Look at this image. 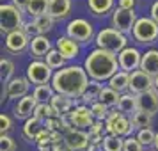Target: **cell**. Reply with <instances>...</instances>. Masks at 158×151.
Listing matches in <instances>:
<instances>
[{
	"label": "cell",
	"mask_w": 158,
	"mask_h": 151,
	"mask_svg": "<svg viewBox=\"0 0 158 151\" xmlns=\"http://www.w3.org/2000/svg\"><path fill=\"white\" fill-rule=\"evenodd\" d=\"M89 73L82 66H66L57 69L53 73L52 86L55 89V93L66 94L69 98H82V94L85 93L89 86Z\"/></svg>",
	"instance_id": "1"
},
{
	"label": "cell",
	"mask_w": 158,
	"mask_h": 151,
	"mask_svg": "<svg viewBox=\"0 0 158 151\" xmlns=\"http://www.w3.org/2000/svg\"><path fill=\"white\" fill-rule=\"evenodd\" d=\"M84 68L91 78L100 80V82H108V78L115 71L121 69L117 53H112V52L103 50V48H96L91 52L84 62Z\"/></svg>",
	"instance_id": "2"
},
{
	"label": "cell",
	"mask_w": 158,
	"mask_h": 151,
	"mask_svg": "<svg viewBox=\"0 0 158 151\" xmlns=\"http://www.w3.org/2000/svg\"><path fill=\"white\" fill-rule=\"evenodd\" d=\"M96 46L98 48H103V50H108L112 53H119L123 48H126V36L124 32L117 29H103L96 34Z\"/></svg>",
	"instance_id": "3"
},
{
	"label": "cell",
	"mask_w": 158,
	"mask_h": 151,
	"mask_svg": "<svg viewBox=\"0 0 158 151\" xmlns=\"http://www.w3.org/2000/svg\"><path fill=\"white\" fill-rule=\"evenodd\" d=\"M23 11L18 9L15 4H2L0 6V30L9 34L13 30L23 29Z\"/></svg>",
	"instance_id": "4"
},
{
	"label": "cell",
	"mask_w": 158,
	"mask_h": 151,
	"mask_svg": "<svg viewBox=\"0 0 158 151\" xmlns=\"http://www.w3.org/2000/svg\"><path fill=\"white\" fill-rule=\"evenodd\" d=\"M131 36L139 44H151L158 39V23L153 18H137Z\"/></svg>",
	"instance_id": "5"
},
{
	"label": "cell",
	"mask_w": 158,
	"mask_h": 151,
	"mask_svg": "<svg viewBox=\"0 0 158 151\" xmlns=\"http://www.w3.org/2000/svg\"><path fill=\"white\" fill-rule=\"evenodd\" d=\"M105 124H107V133H114V135H119V137H128L131 133V130H133L131 119H128L126 114L121 112L119 108L115 112H108Z\"/></svg>",
	"instance_id": "6"
},
{
	"label": "cell",
	"mask_w": 158,
	"mask_h": 151,
	"mask_svg": "<svg viewBox=\"0 0 158 151\" xmlns=\"http://www.w3.org/2000/svg\"><path fill=\"white\" fill-rule=\"evenodd\" d=\"M66 34L69 37H73L75 41H78V43H89L94 36V29L87 20L77 18V20H71V22L68 23Z\"/></svg>",
	"instance_id": "7"
},
{
	"label": "cell",
	"mask_w": 158,
	"mask_h": 151,
	"mask_svg": "<svg viewBox=\"0 0 158 151\" xmlns=\"http://www.w3.org/2000/svg\"><path fill=\"white\" fill-rule=\"evenodd\" d=\"M27 78L30 80V84H36V86L52 84L53 73H52V68L48 66V62L34 61V62H30L27 66Z\"/></svg>",
	"instance_id": "8"
},
{
	"label": "cell",
	"mask_w": 158,
	"mask_h": 151,
	"mask_svg": "<svg viewBox=\"0 0 158 151\" xmlns=\"http://www.w3.org/2000/svg\"><path fill=\"white\" fill-rule=\"evenodd\" d=\"M64 144L71 151H85L91 144V133L73 126L68 132H64Z\"/></svg>",
	"instance_id": "9"
},
{
	"label": "cell",
	"mask_w": 158,
	"mask_h": 151,
	"mask_svg": "<svg viewBox=\"0 0 158 151\" xmlns=\"http://www.w3.org/2000/svg\"><path fill=\"white\" fill-rule=\"evenodd\" d=\"M30 48V36L23 29L13 30L6 34V50L11 53H23V52Z\"/></svg>",
	"instance_id": "10"
},
{
	"label": "cell",
	"mask_w": 158,
	"mask_h": 151,
	"mask_svg": "<svg viewBox=\"0 0 158 151\" xmlns=\"http://www.w3.org/2000/svg\"><path fill=\"white\" fill-rule=\"evenodd\" d=\"M137 22V15L133 9H123L117 7L112 15V27L117 30H121L124 34H128L133 30V25Z\"/></svg>",
	"instance_id": "11"
},
{
	"label": "cell",
	"mask_w": 158,
	"mask_h": 151,
	"mask_svg": "<svg viewBox=\"0 0 158 151\" xmlns=\"http://www.w3.org/2000/svg\"><path fill=\"white\" fill-rule=\"evenodd\" d=\"M68 119L71 123V126L75 128H91L93 126V123L96 121L93 115V110L91 107H87V105H78V107L71 108V112L68 114Z\"/></svg>",
	"instance_id": "12"
},
{
	"label": "cell",
	"mask_w": 158,
	"mask_h": 151,
	"mask_svg": "<svg viewBox=\"0 0 158 151\" xmlns=\"http://www.w3.org/2000/svg\"><path fill=\"white\" fill-rule=\"evenodd\" d=\"M153 87H155V77L148 75L140 68L130 73V91L133 94L146 93V91H149Z\"/></svg>",
	"instance_id": "13"
},
{
	"label": "cell",
	"mask_w": 158,
	"mask_h": 151,
	"mask_svg": "<svg viewBox=\"0 0 158 151\" xmlns=\"http://www.w3.org/2000/svg\"><path fill=\"white\" fill-rule=\"evenodd\" d=\"M117 59H119V66H121V69L124 71H135L140 68V61H142V53L133 48V46H126V48H123L119 53H117Z\"/></svg>",
	"instance_id": "14"
},
{
	"label": "cell",
	"mask_w": 158,
	"mask_h": 151,
	"mask_svg": "<svg viewBox=\"0 0 158 151\" xmlns=\"http://www.w3.org/2000/svg\"><path fill=\"white\" fill-rule=\"evenodd\" d=\"M30 80L27 77H13L6 84V98L7 100H15V98H23L29 93Z\"/></svg>",
	"instance_id": "15"
},
{
	"label": "cell",
	"mask_w": 158,
	"mask_h": 151,
	"mask_svg": "<svg viewBox=\"0 0 158 151\" xmlns=\"http://www.w3.org/2000/svg\"><path fill=\"white\" fill-rule=\"evenodd\" d=\"M137 105H139V110L155 115L158 112V91L153 87L146 93L137 94Z\"/></svg>",
	"instance_id": "16"
},
{
	"label": "cell",
	"mask_w": 158,
	"mask_h": 151,
	"mask_svg": "<svg viewBox=\"0 0 158 151\" xmlns=\"http://www.w3.org/2000/svg\"><path fill=\"white\" fill-rule=\"evenodd\" d=\"M37 107V100L34 94H25L23 98H20L18 100V103H16L15 107V115L18 117V119H29L30 115H34V110H36Z\"/></svg>",
	"instance_id": "17"
},
{
	"label": "cell",
	"mask_w": 158,
	"mask_h": 151,
	"mask_svg": "<svg viewBox=\"0 0 158 151\" xmlns=\"http://www.w3.org/2000/svg\"><path fill=\"white\" fill-rule=\"evenodd\" d=\"M44 128L46 126H44L43 119H39L37 115H30L29 119H25V124H23V137L29 142H36L37 137L43 133Z\"/></svg>",
	"instance_id": "18"
},
{
	"label": "cell",
	"mask_w": 158,
	"mask_h": 151,
	"mask_svg": "<svg viewBox=\"0 0 158 151\" xmlns=\"http://www.w3.org/2000/svg\"><path fill=\"white\" fill-rule=\"evenodd\" d=\"M52 50V41L44 34H37V36H32L30 39V53L36 59L46 57V53Z\"/></svg>",
	"instance_id": "19"
},
{
	"label": "cell",
	"mask_w": 158,
	"mask_h": 151,
	"mask_svg": "<svg viewBox=\"0 0 158 151\" xmlns=\"http://www.w3.org/2000/svg\"><path fill=\"white\" fill-rule=\"evenodd\" d=\"M57 50L69 61V59H75L80 53V46H78V41H75L73 37L66 34V36L57 39Z\"/></svg>",
	"instance_id": "20"
},
{
	"label": "cell",
	"mask_w": 158,
	"mask_h": 151,
	"mask_svg": "<svg viewBox=\"0 0 158 151\" xmlns=\"http://www.w3.org/2000/svg\"><path fill=\"white\" fill-rule=\"evenodd\" d=\"M69 11H71V0H50L48 15L53 20H64V18H68Z\"/></svg>",
	"instance_id": "21"
},
{
	"label": "cell",
	"mask_w": 158,
	"mask_h": 151,
	"mask_svg": "<svg viewBox=\"0 0 158 151\" xmlns=\"http://www.w3.org/2000/svg\"><path fill=\"white\" fill-rule=\"evenodd\" d=\"M50 105L55 108V112H57L59 115H68L69 112H71V108H73V98L66 96V94L55 93L53 96H52Z\"/></svg>",
	"instance_id": "22"
},
{
	"label": "cell",
	"mask_w": 158,
	"mask_h": 151,
	"mask_svg": "<svg viewBox=\"0 0 158 151\" xmlns=\"http://www.w3.org/2000/svg\"><path fill=\"white\" fill-rule=\"evenodd\" d=\"M140 69L146 71L151 77L158 75V50H148L142 53V61H140Z\"/></svg>",
	"instance_id": "23"
},
{
	"label": "cell",
	"mask_w": 158,
	"mask_h": 151,
	"mask_svg": "<svg viewBox=\"0 0 158 151\" xmlns=\"http://www.w3.org/2000/svg\"><path fill=\"white\" fill-rule=\"evenodd\" d=\"M108 86L112 87V89H115L117 93H126V91H130V73L124 71V69L115 71L108 78Z\"/></svg>",
	"instance_id": "24"
},
{
	"label": "cell",
	"mask_w": 158,
	"mask_h": 151,
	"mask_svg": "<svg viewBox=\"0 0 158 151\" xmlns=\"http://www.w3.org/2000/svg\"><path fill=\"white\" fill-rule=\"evenodd\" d=\"M117 108H119L121 112H124V114H135L137 110H139V105H137V94H133L131 91L121 93Z\"/></svg>",
	"instance_id": "25"
},
{
	"label": "cell",
	"mask_w": 158,
	"mask_h": 151,
	"mask_svg": "<svg viewBox=\"0 0 158 151\" xmlns=\"http://www.w3.org/2000/svg\"><path fill=\"white\" fill-rule=\"evenodd\" d=\"M101 89H103V86H101V82L100 80H91L89 82V86H87L85 89V93L82 94V98L80 100L84 101V103H94V101H98V98H100V93H101Z\"/></svg>",
	"instance_id": "26"
},
{
	"label": "cell",
	"mask_w": 158,
	"mask_h": 151,
	"mask_svg": "<svg viewBox=\"0 0 158 151\" xmlns=\"http://www.w3.org/2000/svg\"><path fill=\"white\" fill-rule=\"evenodd\" d=\"M91 13L96 16H105L108 15L114 7V0H87Z\"/></svg>",
	"instance_id": "27"
},
{
	"label": "cell",
	"mask_w": 158,
	"mask_h": 151,
	"mask_svg": "<svg viewBox=\"0 0 158 151\" xmlns=\"http://www.w3.org/2000/svg\"><path fill=\"white\" fill-rule=\"evenodd\" d=\"M53 18H52L48 13H44V15H39V16H34V30H36V34H46V32H50L53 29Z\"/></svg>",
	"instance_id": "28"
},
{
	"label": "cell",
	"mask_w": 158,
	"mask_h": 151,
	"mask_svg": "<svg viewBox=\"0 0 158 151\" xmlns=\"http://www.w3.org/2000/svg\"><path fill=\"white\" fill-rule=\"evenodd\" d=\"M119 98H121V93H117L115 89H112V87L108 86V87H103V89H101L98 101H101L103 105H107L108 108H112V107H117Z\"/></svg>",
	"instance_id": "29"
},
{
	"label": "cell",
	"mask_w": 158,
	"mask_h": 151,
	"mask_svg": "<svg viewBox=\"0 0 158 151\" xmlns=\"http://www.w3.org/2000/svg\"><path fill=\"white\" fill-rule=\"evenodd\" d=\"M101 151H124V139L114 133H107L101 144Z\"/></svg>",
	"instance_id": "30"
},
{
	"label": "cell",
	"mask_w": 158,
	"mask_h": 151,
	"mask_svg": "<svg viewBox=\"0 0 158 151\" xmlns=\"http://www.w3.org/2000/svg\"><path fill=\"white\" fill-rule=\"evenodd\" d=\"M53 94H55V89L52 84H41V86H36V89H34V96H36L37 103H50Z\"/></svg>",
	"instance_id": "31"
},
{
	"label": "cell",
	"mask_w": 158,
	"mask_h": 151,
	"mask_svg": "<svg viewBox=\"0 0 158 151\" xmlns=\"http://www.w3.org/2000/svg\"><path fill=\"white\" fill-rule=\"evenodd\" d=\"M48 6H50V0H29L25 11L30 16H39V15L48 13Z\"/></svg>",
	"instance_id": "32"
},
{
	"label": "cell",
	"mask_w": 158,
	"mask_h": 151,
	"mask_svg": "<svg viewBox=\"0 0 158 151\" xmlns=\"http://www.w3.org/2000/svg\"><path fill=\"white\" fill-rule=\"evenodd\" d=\"M151 119H153V115L144 110H137L135 114H131V123H133V128L137 130L151 128Z\"/></svg>",
	"instance_id": "33"
},
{
	"label": "cell",
	"mask_w": 158,
	"mask_h": 151,
	"mask_svg": "<svg viewBox=\"0 0 158 151\" xmlns=\"http://www.w3.org/2000/svg\"><path fill=\"white\" fill-rule=\"evenodd\" d=\"M44 59H46V62H48V66H50L52 69H60V68H64L66 61H68L60 52L53 50V48L46 53V57H44Z\"/></svg>",
	"instance_id": "34"
},
{
	"label": "cell",
	"mask_w": 158,
	"mask_h": 151,
	"mask_svg": "<svg viewBox=\"0 0 158 151\" xmlns=\"http://www.w3.org/2000/svg\"><path fill=\"white\" fill-rule=\"evenodd\" d=\"M34 115H37L39 119H48V117H53V115H59L55 112V108L52 107L50 103H37L36 110H34Z\"/></svg>",
	"instance_id": "35"
},
{
	"label": "cell",
	"mask_w": 158,
	"mask_h": 151,
	"mask_svg": "<svg viewBox=\"0 0 158 151\" xmlns=\"http://www.w3.org/2000/svg\"><path fill=\"white\" fill-rule=\"evenodd\" d=\"M0 69H2V73H0L2 82H6V84H7L9 80L13 78V75H15V64H13L9 59L2 57V61H0Z\"/></svg>",
	"instance_id": "36"
},
{
	"label": "cell",
	"mask_w": 158,
	"mask_h": 151,
	"mask_svg": "<svg viewBox=\"0 0 158 151\" xmlns=\"http://www.w3.org/2000/svg\"><path fill=\"white\" fill-rule=\"evenodd\" d=\"M155 137H156V133H155L151 128H142V130H139V132H137V139L142 142L144 148H146V146H153Z\"/></svg>",
	"instance_id": "37"
},
{
	"label": "cell",
	"mask_w": 158,
	"mask_h": 151,
	"mask_svg": "<svg viewBox=\"0 0 158 151\" xmlns=\"http://www.w3.org/2000/svg\"><path fill=\"white\" fill-rule=\"evenodd\" d=\"M91 110H93L94 119H100V121H105V119H107L108 107L107 105H103L101 101H94V103H91Z\"/></svg>",
	"instance_id": "38"
},
{
	"label": "cell",
	"mask_w": 158,
	"mask_h": 151,
	"mask_svg": "<svg viewBox=\"0 0 158 151\" xmlns=\"http://www.w3.org/2000/svg\"><path fill=\"white\" fill-rule=\"evenodd\" d=\"M0 151H16V142L13 137H9L7 133L0 135Z\"/></svg>",
	"instance_id": "39"
},
{
	"label": "cell",
	"mask_w": 158,
	"mask_h": 151,
	"mask_svg": "<svg viewBox=\"0 0 158 151\" xmlns=\"http://www.w3.org/2000/svg\"><path fill=\"white\" fill-rule=\"evenodd\" d=\"M124 151H144V146L137 137H128L124 139Z\"/></svg>",
	"instance_id": "40"
},
{
	"label": "cell",
	"mask_w": 158,
	"mask_h": 151,
	"mask_svg": "<svg viewBox=\"0 0 158 151\" xmlns=\"http://www.w3.org/2000/svg\"><path fill=\"white\" fill-rule=\"evenodd\" d=\"M13 128V121L7 114H2L0 115V133H7L9 130Z\"/></svg>",
	"instance_id": "41"
},
{
	"label": "cell",
	"mask_w": 158,
	"mask_h": 151,
	"mask_svg": "<svg viewBox=\"0 0 158 151\" xmlns=\"http://www.w3.org/2000/svg\"><path fill=\"white\" fill-rule=\"evenodd\" d=\"M119 7H123V9H133V7H135V0H119Z\"/></svg>",
	"instance_id": "42"
},
{
	"label": "cell",
	"mask_w": 158,
	"mask_h": 151,
	"mask_svg": "<svg viewBox=\"0 0 158 151\" xmlns=\"http://www.w3.org/2000/svg\"><path fill=\"white\" fill-rule=\"evenodd\" d=\"M151 18L158 23V0L153 4V6H151Z\"/></svg>",
	"instance_id": "43"
},
{
	"label": "cell",
	"mask_w": 158,
	"mask_h": 151,
	"mask_svg": "<svg viewBox=\"0 0 158 151\" xmlns=\"http://www.w3.org/2000/svg\"><path fill=\"white\" fill-rule=\"evenodd\" d=\"M27 2H29V0H13V4H15L18 9H22V11L27 9Z\"/></svg>",
	"instance_id": "44"
},
{
	"label": "cell",
	"mask_w": 158,
	"mask_h": 151,
	"mask_svg": "<svg viewBox=\"0 0 158 151\" xmlns=\"http://www.w3.org/2000/svg\"><path fill=\"white\" fill-rule=\"evenodd\" d=\"M153 149L158 151V133H156V137H155V142H153Z\"/></svg>",
	"instance_id": "45"
},
{
	"label": "cell",
	"mask_w": 158,
	"mask_h": 151,
	"mask_svg": "<svg viewBox=\"0 0 158 151\" xmlns=\"http://www.w3.org/2000/svg\"><path fill=\"white\" fill-rule=\"evenodd\" d=\"M155 89H156V91H158V75H156V77H155Z\"/></svg>",
	"instance_id": "46"
},
{
	"label": "cell",
	"mask_w": 158,
	"mask_h": 151,
	"mask_svg": "<svg viewBox=\"0 0 158 151\" xmlns=\"http://www.w3.org/2000/svg\"><path fill=\"white\" fill-rule=\"evenodd\" d=\"M144 151H148V149H144Z\"/></svg>",
	"instance_id": "47"
},
{
	"label": "cell",
	"mask_w": 158,
	"mask_h": 151,
	"mask_svg": "<svg viewBox=\"0 0 158 151\" xmlns=\"http://www.w3.org/2000/svg\"><path fill=\"white\" fill-rule=\"evenodd\" d=\"M48 151H52V149H48Z\"/></svg>",
	"instance_id": "48"
}]
</instances>
